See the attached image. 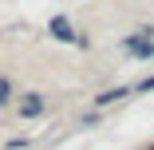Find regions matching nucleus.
<instances>
[{"label": "nucleus", "mask_w": 154, "mask_h": 150, "mask_svg": "<svg viewBox=\"0 0 154 150\" xmlns=\"http://www.w3.org/2000/svg\"><path fill=\"white\" fill-rule=\"evenodd\" d=\"M146 36H150V32H134V36H127V44H122V47H127L134 59H150V55H154V44H150Z\"/></svg>", "instance_id": "nucleus-1"}, {"label": "nucleus", "mask_w": 154, "mask_h": 150, "mask_svg": "<svg viewBox=\"0 0 154 150\" xmlns=\"http://www.w3.org/2000/svg\"><path fill=\"white\" fill-rule=\"evenodd\" d=\"M122 95H127V87H115V91H103L95 103H99V107H107V103H115V99H122Z\"/></svg>", "instance_id": "nucleus-4"}, {"label": "nucleus", "mask_w": 154, "mask_h": 150, "mask_svg": "<svg viewBox=\"0 0 154 150\" xmlns=\"http://www.w3.org/2000/svg\"><path fill=\"white\" fill-rule=\"evenodd\" d=\"M48 28H51V36H55V40H63V44L79 40V36L71 32V20H67V16H51V24H48Z\"/></svg>", "instance_id": "nucleus-2"}, {"label": "nucleus", "mask_w": 154, "mask_h": 150, "mask_svg": "<svg viewBox=\"0 0 154 150\" xmlns=\"http://www.w3.org/2000/svg\"><path fill=\"white\" fill-rule=\"evenodd\" d=\"M20 115H24V118H36V115H44V95H24V103H20Z\"/></svg>", "instance_id": "nucleus-3"}, {"label": "nucleus", "mask_w": 154, "mask_h": 150, "mask_svg": "<svg viewBox=\"0 0 154 150\" xmlns=\"http://www.w3.org/2000/svg\"><path fill=\"white\" fill-rule=\"evenodd\" d=\"M8 99H12V83H8V79H0V107H4Z\"/></svg>", "instance_id": "nucleus-5"}]
</instances>
